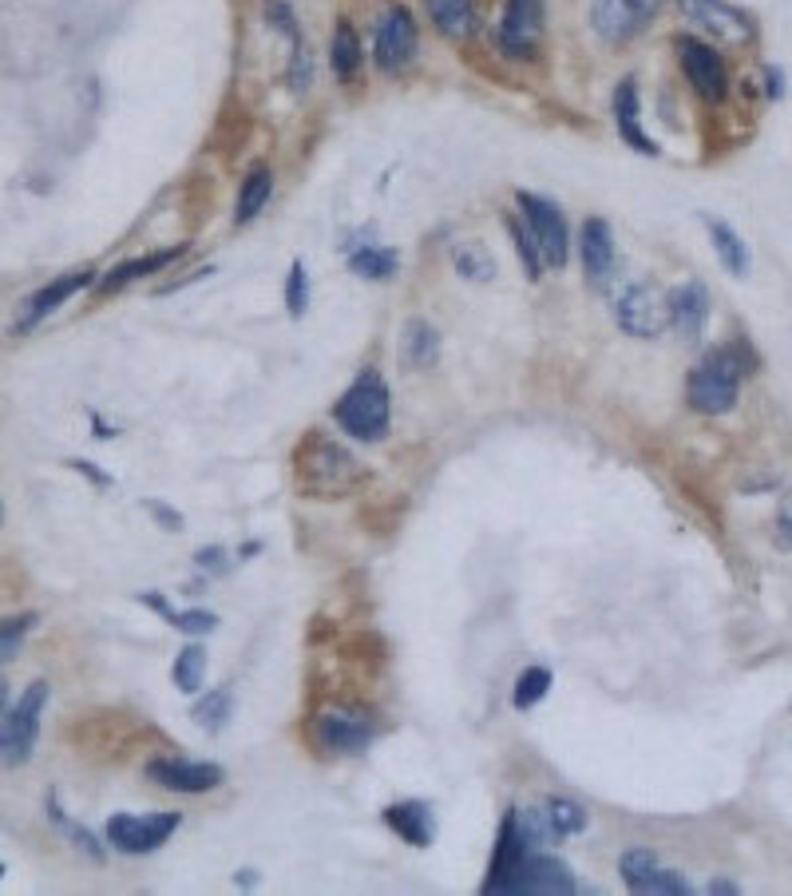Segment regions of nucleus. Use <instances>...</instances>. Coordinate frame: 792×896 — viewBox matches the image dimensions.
Masks as SVG:
<instances>
[{"instance_id":"29","label":"nucleus","mask_w":792,"mask_h":896,"mask_svg":"<svg viewBox=\"0 0 792 896\" xmlns=\"http://www.w3.org/2000/svg\"><path fill=\"white\" fill-rule=\"evenodd\" d=\"M171 678L183 694H198V690H203V678H207V651H203L198 643L183 646L179 658H174Z\"/></svg>"},{"instance_id":"34","label":"nucleus","mask_w":792,"mask_h":896,"mask_svg":"<svg viewBox=\"0 0 792 896\" xmlns=\"http://www.w3.org/2000/svg\"><path fill=\"white\" fill-rule=\"evenodd\" d=\"M508 234H511V242H515V254H520V266H523V274L532 278V282H539L543 278V258H539V246H535V239H532V230L523 227L520 219H508Z\"/></svg>"},{"instance_id":"44","label":"nucleus","mask_w":792,"mask_h":896,"mask_svg":"<svg viewBox=\"0 0 792 896\" xmlns=\"http://www.w3.org/2000/svg\"><path fill=\"white\" fill-rule=\"evenodd\" d=\"M72 469H76V472H84L87 481H92V484H99V488H108V484H111V476H108V472H103V469H96V464H87V460H72Z\"/></svg>"},{"instance_id":"45","label":"nucleus","mask_w":792,"mask_h":896,"mask_svg":"<svg viewBox=\"0 0 792 896\" xmlns=\"http://www.w3.org/2000/svg\"><path fill=\"white\" fill-rule=\"evenodd\" d=\"M709 893H717V896H738L741 888L733 885V881H709Z\"/></svg>"},{"instance_id":"1","label":"nucleus","mask_w":792,"mask_h":896,"mask_svg":"<svg viewBox=\"0 0 792 896\" xmlns=\"http://www.w3.org/2000/svg\"><path fill=\"white\" fill-rule=\"evenodd\" d=\"M484 893L491 896H571L578 893L575 873L566 869L559 857H551L547 849L523 841L515 813L503 818L500 845H496V861L491 873L484 881Z\"/></svg>"},{"instance_id":"24","label":"nucleus","mask_w":792,"mask_h":896,"mask_svg":"<svg viewBox=\"0 0 792 896\" xmlns=\"http://www.w3.org/2000/svg\"><path fill=\"white\" fill-rule=\"evenodd\" d=\"M273 195V171L270 167H254L251 175L242 179L239 186V203H234V222L239 227H246V222H254L266 210V203H270Z\"/></svg>"},{"instance_id":"7","label":"nucleus","mask_w":792,"mask_h":896,"mask_svg":"<svg viewBox=\"0 0 792 896\" xmlns=\"http://www.w3.org/2000/svg\"><path fill=\"white\" fill-rule=\"evenodd\" d=\"M48 699H52L48 682H44V678H36V682H28V687H24L21 699L9 706V734H4V750H0V758H4L9 765H24L28 758H33L36 738H40V718H44V706H48Z\"/></svg>"},{"instance_id":"26","label":"nucleus","mask_w":792,"mask_h":896,"mask_svg":"<svg viewBox=\"0 0 792 896\" xmlns=\"http://www.w3.org/2000/svg\"><path fill=\"white\" fill-rule=\"evenodd\" d=\"M349 270L357 274V278H369V282H389L392 274L401 270V258H397L392 246H373V242H365V246H353V251H349Z\"/></svg>"},{"instance_id":"28","label":"nucleus","mask_w":792,"mask_h":896,"mask_svg":"<svg viewBox=\"0 0 792 896\" xmlns=\"http://www.w3.org/2000/svg\"><path fill=\"white\" fill-rule=\"evenodd\" d=\"M452 266H456V274L467 278V282H491V278H496V258H491L488 246L476 239L452 246Z\"/></svg>"},{"instance_id":"2","label":"nucleus","mask_w":792,"mask_h":896,"mask_svg":"<svg viewBox=\"0 0 792 896\" xmlns=\"http://www.w3.org/2000/svg\"><path fill=\"white\" fill-rule=\"evenodd\" d=\"M753 370V353L745 341H726L714 346L706 358L697 361L690 382H685V401L702 416H721L729 413L741 397V385Z\"/></svg>"},{"instance_id":"35","label":"nucleus","mask_w":792,"mask_h":896,"mask_svg":"<svg viewBox=\"0 0 792 896\" xmlns=\"http://www.w3.org/2000/svg\"><path fill=\"white\" fill-rule=\"evenodd\" d=\"M230 711H234V699H230V690H210L207 699L195 702V722L198 726H207V730H222L230 722Z\"/></svg>"},{"instance_id":"22","label":"nucleus","mask_w":792,"mask_h":896,"mask_svg":"<svg viewBox=\"0 0 792 896\" xmlns=\"http://www.w3.org/2000/svg\"><path fill=\"white\" fill-rule=\"evenodd\" d=\"M385 821H389V830L397 833V837H404V841L416 845V849H424V845L436 841V818H432V809L424 806V801H401V806H389L385 809Z\"/></svg>"},{"instance_id":"33","label":"nucleus","mask_w":792,"mask_h":896,"mask_svg":"<svg viewBox=\"0 0 792 896\" xmlns=\"http://www.w3.org/2000/svg\"><path fill=\"white\" fill-rule=\"evenodd\" d=\"M33 627H36V615L33 612L4 615V619H0V667L21 655V646H24V639H28V631H33Z\"/></svg>"},{"instance_id":"13","label":"nucleus","mask_w":792,"mask_h":896,"mask_svg":"<svg viewBox=\"0 0 792 896\" xmlns=\"http://www.w3.org/2000/svg\"><path fill=\"white\" fill-rule=\"evenodd\" d=\"M619 873L626 881L630 893H650V896H685L690 893V881L673 869H662L658 857L646 849H630L619 861Z\"/></svg>"},{"instance_id":"25","label":"nucleus","mask_w":792,"mask_h":896,"mask_svg":"<svg viewBox=\"0 0 792 896\" xmlns=\"http://www.w3.org/2000/svg\"><path fill=\"white\" fill-rule=\"evenodd\" d=\"M428 12L448 40H467L476 33V4L472 0H428Z\"/></svg>"},{"instance_id":"9","label":"nucleus","mask_w":792,"mask_h":896,"mask_svg":"<svg viewBox=\"0 0 792 896\" xmlns=\"http://www.w3.org/2000/svg\"><path fill=\"white\" fill-rule=\"evenodd\" d=\"M673 48H678L682 72L694 84L697 96L709 99V104H721L729 96V68L721 60V52L714 45H706V40H697V36H678Z\"/></svg>"},{"instance_id":"42","label":"nucleus","mask_w":792,"mask_h":896,"mask_svg":"<svg viewBox=\"0 0 792 896\" xmlns=\"http://www.w3.org/2000/svg\"><path fill=\"white\" fill-rule=\"evenodd\" d=\"M198 568H215V571H227V556H222V547H203L198 552Z\"/></svg>"},{"instance_id":"19","label":"nucleus","mask_w":792,"mask_h":896,"mask_svg":"<svg viewBox=\"0 0 792 896\" xmlns=\"http://www.w3.org/2000/svg\"><path fill=\"white\" fill-rule=\"evenodd\" d=\"M610 108H614V123H619V135L634 147L638 155H650V159H658L662 155V147L650 140V135L642 132V116H638V80L626 76L614 88V99H610Z\"/></svg>"},{"instance_id":"21","label":"nucleus","mask_w":792,"mask_h":896,"mask_svg":"<svg viewBox=\"0 0 792 896\" xmlns=\"http://www.w3.org/2000/svg\"><path fill=\"white\" fill-rule=\"evenodd\" d=\"M186 254V242H179V246H167V251H155V254H143V258H127V263H120L115 270H108L103 278H99V294H120L123 286H131L135 278H151V274H159L163 266H171L174 258H183Z\"/></svg>"},{"instance_id":"23","label":"nucleus","mask_w":792,"mask_h":896,"mask_svg":"<svg viewBox=\"0 0 792 896\" xmlns=\"http://www.w3.org/2000/svg\"><path fill=\"white\" fill-rule=\"evenodd\" d=\"M329 64H333V76L341 80V84H349V80L361 72V64H365V52H361V36H357V28H353L349 21H337L333 40H329Z\"/></svg>"},{"instance_id":"41","label":"nucleus","mask_w":792,"mask_h":896,"mask_svg":"<svg viewBox=\"0 0 792 896\" xmlns=\"http://www.w3.org/2000/svg\"><path fill=\"white\" fill-rule=\"evenodd\" d=\"M784 88H789V84H784V72L781 68H765V96L769 99H784Z\"/></svg>"},{"instance_id":"39","label":"nucleus","mask_w":792,"mask_h":896,"mask_svg":"<svg viewBox=\"0 0 792 896\" xmlns=\"http://www.w3.org/2000/svg\"><path fill=\"white\" fill-rule=\"evenodd\" d=\"M314 84V64H309V48L302 45H290V92L293 96H305Z\"/></svg>"},{"instance_id":"18","label":"nucleus","mask_w":792,"mask_h":896,"mask_svg":"<svg viewBox=\"0 0 792 896\" xmlns=\"http://www.w3.org/2000/svg\"><path fill=\"white\" fill-rule=\"evenodd\" d=\"M297 460H302L305 481L333 484V493H345V488L337 484V476H345L349 484H357V476H361V469L353 464V457H349L345 448H337V445H329V440H317V437L305 445V452Z\"/></svg>"},{"instance_id":"12","label":"nucleus","mask_w":792,"mask_h":896,"mask_svg":"<svg viewBox=\"0 0 792 896\" xmlns=\"http://www.w3.org/2000/svg\"><path fill=\"white\" fill-rule=\"evenodd\" d=\"M496 40L511 60H532L543 45V0H508Z\"/></svg>"},{"instance_id":"8","label":"nucleus","mask_w":792,"mask_h":896,"mask_svg":"<svg viewBox=\"0 0 792 896\" xmlns=\"http://www.w3.org/2000/svg\"><path fill=\"white\" fill-rule=\"evenodd\" d=\"M179 830V813H115L108 821V845L115 852H127V857H147V852L163 849L167 841Z\"/></svg>"},{"instance_id":"14","label":"nucleus","mask_w":792,"mask_h":896,"mask_svg":"<svg viewBox=\"0 0 792 896\" xmlns=\"http://www.w3.org/2000/svg\"><path fill=\"white\" fill-rule=\"evenodd\" d=\"M666 302H670V326L678 329V338H682L685 346H697L709 326V310H714L709 286L690 278V282H682L673 294H666Z\"/></svg>"},{"instance_id":"16","label":"nucleus","mask_w":792,"mask_h":896,"mask_svg":"<svg viewBox=\"0 0 792 896\" xmlns=\"http://www.w3.org/2000/svg\"><path fill=\"white\" fill-rule=\"evenodd\" d=\"M147 777L174 794H207L222 786V770L215 762H183V758H159L147 765Z\"/></svg>"},{"instance_id":"47","label":"nucleus","mask_w":792,"mask_h":896,"mask_svg":"<svg viewBox=\"0 0 792 896\" xmlns=\"http://www.w3.org/2000/svg\"><path fill=\"white\" fill-rule=\"evenodd\" d=\"M0 876H4V864H0Z\"/></svg>"},{"instance_id":"3","label":"nucleus","mask_w":792,"mask_h":896,"mask_svg":"<svg viewBox=\"0 0 792 896\" xmlns=\"http://www.w3.org/2000/svg\"><path fill=\"white\" fill-rule=\"evenodd\" d=\"M333 421L345 428L353 440H361V445H377V440L389 437L392 397H389V382L380 377V370L357 373V382L349 385L345 393H341V401L333 404Z\"/></svg>"},{"instance_id":"46","label":"nucleus","mask_w":792,"mask_h":896,"mask_svg":"<svg viewBox=\"0 0 792 896\" xmlns=\"http://www.w3.org/2000/svg\"><path fill=\"white\" fill-rule=\"evenodd\" d=\"M781 532H784V540L792 544V500L784 504V512H781Z\"/></svg>"},{"instance_id":"31","label":"nucleus","mask_w":792,"mask_h":896,"mask_svg":"<svg viewBox=\"0 0 792 896\" xmlns=\"http://www.w3.org/2000/svg\"><path fill=\"white\" fill-rule=\"evenodd\" d=\"M44 809H48V818L56 821V830L64 833L68 841L76 845V849H84V857H92V861H103V845L92 837V833L84 830V825H76V821L68 818L64 809H60V801H56V794H48V801H44Z\"/></svg>"},{"instance_id":"30","label":"nucleus","mask_w":792,"mask_h":896,"mask_svg":"<svg viewBox=\"0 0 792 896\" xmlns=\"http://www.w3.org/2000/svg\"><path fill=\"white\" fill-rule=\"evenodd\" d=\"M404 350H409V361L413 365H436V358H440V334H436V326H428L424 317H416V322H409V329H404Z\"/></svg>"},{"instance_id":"38","label":"nucleus","mask_w":792,"mask_h":896,"mask_svg":"<svg viewBox=\"0 0 792 896\" xmlns=\"http://www.w3.org/2000/svg\"><path fill=\"white\" fill-rule=\"evenodd\" d=\"M261 16H266V24H270V28H278V33H282L290 45H302V40H305L302 24H297V16H293V9L285 4V0H266V4H261Z\"/></svg>"},{"instance_id":"10","label":"nucleus","mask_w":792,"mask_h":896,"mask_svg":"<svg viewBox=\"0 0 792 896\" xmlns=\"http://www.w3.org/2000/svg\"><path fill=\"white\" fill-rule=\"evenodd\" d=\"M662 0H590V24L607 45H626L658 16Z\"/></svg>"},{"instance_id":"27","label":"nucleus","mask_w":792,"mask_h":896,"mask_svg":"<svg viewBox=\"0 0 792 896\" xmlns=\"http://www.w3.org/2000/svg\"><path fill=\"white\" fill-rule=\"evenodd\" d=\"M317 730H321L326 746H333V750H361L373 738L369 722L353 718V714H326V718L317 722Z\"/></svg>"},{"instance_id":"20","label":"nucleus","mask_w":792,"mask_h":896,"mask_svg":"<svg viewBox=\"0 0 792 896\" xmlns=\"http://www.w3.org/2000/svg\"><path fill=\"white\" fill-rule=\"evenodd\" d=\"M702 222H706V234H709V242H714L717 263L726 266L729 278L745 282V278H750V270H753V258H750V246H745V239H741L738 230L729 227L726 219H717V215H702Z\"/></svg>"},{"instance_id":"6","label":"nucleus","mask_w":792,"mask_h":896,"mask_svg":"<svg viewBox=\"0 0 792 896\" xmlns=\"http://www.w3.org/2000/svg\"><path fill=\"white\" fill-rule=\"evenodd\" d=\"M416 52H421V28H416L413 12L404 4H389L373 33V60L385 76H401L413 68Z\"/></svg>"},{"instance_id":"43","label":"nucleus","mask_w":792,"mask_h":896,"mask_svg":"<svg viewBox=\"0 0 792 896\" xmlns=\"http://www.w3.org/2000/svg\"><path fill=\"white\" fill-rule=\"evenodd\" d=\"M143 508H147V512H151L155 520H159V524H163V528H183V520H179V516H174V512H167V504H159V500H147V504H143Z\"/></svg>"},{"instance_id":"5","label":"nucleus","mask_w":792,"mask_h":896,"mask_svg":"<svg viewBox=\"0 0 792 896\" xmlns=\"http://www.w3.org/2000/svg\"><path fill=\"white\" fill-rule=\"evenodd\" d=\"M515 207H520L523 227L532 230L535 246H539L543 266L563 270L566 254H571V230H566L563 207H555L551 198H539L532 191H515Z\"/></svg>"},{"instance_id":"15","label":"nucleus","mask_w":792,"mask_h":896,"mask_svg":"<svg viewBox=\"0 0 792 896\" xmlns=\"http://www.w3.org/2000/svg\"><path fill=\"white\" fill-rule=\"evenodd\" d=\"M578 254H583V278L595 290H607L614 270H619V246L610 234L607 219H586L583 239H578Z\"/></svg>"},{"instance_id":"37","label":"nucleus","mask_w":792,"mask_h":896,"mask_svg":"<svg viewBox=\"0 0 792 896\" xmlns=\"http://www.w3.org/2000/svg\"><path fill=\"white\" fill-rule=\"evenodd\" d=\"M305 310H309V270H305V263H290V274H285V314L305 317Z\"/></svg>"},{"instance_id":"32","label":"nucleus","mask_w":792,"mask_h":896,"mask_svg":"<svg viewBox=\"0 0 792 896\" xmlns=\"http://www.w3.org/2000/svg\"><path fill=\"white\" fill-rule=\"evenodd\" d=\"M543 813H547V821L555 825V833H559V837H575V833H583L586 825H590L586 809L575 806V801H566V798L543 801Z\"/></svg>"},{"instance_id":"36","label":"nucleus","mask_w":792,"mask_h":896,"mask_svg":"<svg viewBox=\"0 0 792 896\" xmlns=\"http://www.w3.org/2000/svg\"><path fill=\"white\" fill-rule=\"evenodd\" d=\"M547 690H551V670L547 667L523 670L520 682H515V706H520V711H532L535 702L547 699Z\"/></svg>"},{"instance_id":"17","label":"nucleus","mask_w":792,"mask_h":896,"mask_svg":"<svg viewBox=\"0 0 792 896\" xmlns=\"http://www.w3.org/2000/svg\"><path fill=\"white\" fill-rule=\"evenodd\" d=\"M96 282V270H72V274H64V278H56V282H48V286H40L28 302H24V314H21V322H16V334H28V329H36L44 322L48 314H56V310L64 306L68 298L72 294H80L84 286H92Z\"/></svg>"},{"instance_id":"4","label":"nucleus","mask_w":792,"mask_h":896,"mask_svg":"<svg viewBox=\"0 0 792 896\" xmlns=\"http://www.w3.org/2000/svg\"><path fill=\"white\" fill-rule=\"evenodd\" d=\"M610 314H614L619 329L630 334V338H658V334L670 326V302H666V294L654 282H642V278L614 286Z\"/></svg>"},{"instance_id":"11","label":"nucleus","mask_w":792,"mask_h":896,"mask_svg":"<svg viewBox=\"0 0 792 896\" xmlns=\"http://www.w3.org/2000/svg\"><path fill=\"white\" fill-rule=\"evenodd\" d=\"M678 9H682V16L690 24L721 36L729 45H745V40H753V33H757L750 12L729 4V0H678Z\"/></svg>"},{"instance_id":"40","label":"nucleus","mask_w":792,"mask_h":896,"mask_svg":"<svg viewBox=\"0 0 792 896\" xmlns=\"http://www.w3.org/2000/svg\"><path fill=\"white\" fill-rule=\"evenodd\" d=\"M171 627H179L183 634H207V631H215V627H218V615H210V612H203V607H195V612H179V615H174Z\"/></svg>"}]
</instances>
